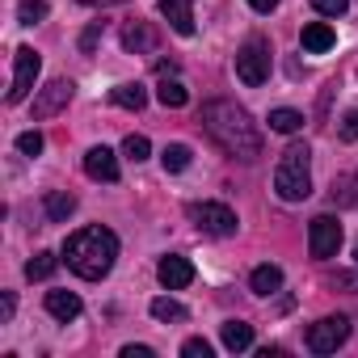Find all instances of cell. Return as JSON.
Here are the masks:
<instances>
[{
	"mask_svg": "<svg viewBox=\"0 0 358 358\" xmlns=\"http://www.w3.org/2000/svg\"><path fill=\"white\" fill-rule=\"evenodd\" d=\"M203 131L232 156V160H241V164H253V160H262V127L253 122V114L241 106V101H232V97H211V101H203Z\"/></svg>",
	"mask_w": 358,
	"mask_h": 358,
	"instance_id": "cell-1",
	"label": "cell"
},
{
	"mask_svg": "<svg viewBox=\"0 0 358 358\" xmlns=\"http://www.w3.org/2000/svg\"><path fill=\"white\" fill-rule=\"evenodd\" d=\"M64 262H68V270L80 274L85 282H97V278H106V274L114 270V262H118V236H114L110 228H101V224L80 228V232L68 236Z\"/></svg>",
	"mask_w": 358,
	"mask_h": 358,
	"instance_id": "cell-2",
	"label": "cell"
},
{
	"mask_svg": "<svg viewBox=\"0 0 358 358\" xmlns=\"http://www.w3.org/2000/svg\"><path fill=\"white\" fill-rule=\"evenodd\" d=\"M274 194L282 203H303L312 194V152L308 143H291L274 169Z\"/></svg>",
	"mask_w": 358,
	"mask_h": 358,
	"instance_id": "cell-3",
	"label": "cell"
},
{
	"mask_svg": "<svg viewBox=\"0 0 358 358\" xmlns=\"http://www.w3.org/2000/svg\"><path fill=\"white\" fill-rule=\"evenodd\" d=\"M270 68H274V51H270V43H266L262 34L249 38V43L236 51V76H241L249 89L266 85V80H270Z\"/></svg>",
	"mask_w": 358,
	"mask_h": 358,
	"instance_id": "cell-4",
	"label": "cell"
},
{
	"mask_svg": "<svg viewBox=\"0 0 358 358\" xmlns=\"http://www.w3.org/2000/svg\"><path fill=\"white\" fill-rule=\"evenodd\" d=\"M190 220H194L199 232L220 236V241H224V236H236V228H241L236 211L224 207V203H190Z\"/></svg>",
	"mask_w": 358,
	"mask_h": 358,
	"instance_id": "cell-5",
	"label": "cell"
},
{
	"mask_svg": "<svg viewBox=\"0 0 358 358\" xmlns=\"http://www.w3.org/2000/svg\"><path fill=\"white\" fill-rule=\"evenodd\" d=\"M38 72H43L38 51H34V47H17V51H13V85H9V106H22V101L30 97V89H34V80H38Z\"/></svg>",
	"mask_w": 358,
	"mask_h": 358,
	"instance_id": "cell-6",
	"label": "cell"
},
{
	"mask_svg": "<svg viewBox=\"0 0 358 358\" xmlns=\"http://www.w3.org/2000/svg\"><path fill=\"white\" fill-rule=\"evenodd\" d=\"M350 341V320L345 316H320L316 324H308V350L312 354H337Z\"/></svg>",
	"mask_w": 358,
	"mask_h": 358,
	"instance_id": "cell-7",
	"label": "cell"
},
{
	"mask_svg": "<svg viewBox=\"0 0 358 358\" xmlns=\"http://www.w3.org/2000/svg\"><path fill=\"white\" fill-rule=\"evenodd\" d=\"M308 249H312V257H320V262L337 257V249H341V224H337L333 215H316V220L308 224Z\"/></svg>",
	"mask_w": 358,
	"mask_h": 358,
	"instance_id": "cell-8",
	"label": "cell"
},
{
	"mask_svg": "<svg viewBox=\"0 0 358 358\" xmlns=\"http://www.w3.org/2000/svg\"><path fill=\"white\" fill-rule=\"evenodd\" d=\"M72 93H76V85H72L68 76H55L51 85H43V89L34 93V118H38V122H43V118H55L59 110H68Z\"/></svg>",
	"mask_w": 358,
	"mask_h": 358,
	"instance_id": "cell-9",
	"label": "cell"
},
{
	"mask_svg": "<svg viewBox=\"0 0 358 358\" xmlns=\"http://www.w3.org/2000/svg\"><path fill=\"white\" fill-rule=\"evenodd\" d=\"M156 278H160L164 291H182V287L194 282V266H190V257H182V253H169V257H160Z\"/></svg>",
	"mask_w": 358,
	"mask_h": 358,
	"instance_id": "cell-10",
	"label": "cell"
},
{
	"mask_svg": "<svg viewBox=\"0 0 358 358\" xmlns=\"http://www.w3.org/2000/svg\"><path fill=\"white\" fill-rule=\"evenodd\" d=\"M122 47H127L131 55H156V47H160V30H156L152 22H131V26L122 30Z\"/></svg>",
	"mask_w": 358,
	"mask_h": 358,
	"instance_id": "cell-11",
	"label": "cell"
},
{
	"mask_svg": "<svg viewBox=\"0 0 358 358\" xmlns=\"http://www.w3.org/2000/svg\"><path fill=\"white\" fill-rule=\"evenodd\" d=\"M85 173L93 177V182H118V156L106 143H97V148L85 152Z\"/></svg>",
	"mask_w": 358,
	"mask_h": 358,
	"instance_id": "cell-12",
	"label": "cell"
},
{
	"mask_svg": "<svg viewBox=\"0 0 358 358\" xmlns=\"http://www.w3.org/2000/svg\"><path fill=\"white\" fill-rule=\"evenodd\" d=\"M156 5H160V13L169 17V26L182 38L194 34V0H156Z\"/></svg>",
	"mask_w": 358,
	"mask_h": 358,
	"instance_id": "cell-13",
	"label": "cell"
},
{
	"mask_svg": "<svg viewBox=\"0 0 358 358\" xmlns=\"http://www.w3.org/2000/svg\"><path fill=\"white\" fill-rule=\"evenodd\" d=\"M80 295L76 291H47V312L59 320V324H68V320H76L80 316Z\"/></svg>",
	"mask_w": 358,
	"mask_h": 358,
	"instance_id": "cell-14",
	"label": "cell"
},
{
	"mask_svg": "<svg viewBox=\"0 0 358 358\" xmlns=\"http://www.w3.org/2000/svg\"><path fill=\"white\" fill-rule=\"evenodd\" d=\"M299 43H303V51H308V55H324V51L337 43V34H333V26H324V22H312V26H303Z\"/></svg>",
	"mask_w": 358,
	"mask_h": 358,
	"instance_id": "cell-15",
	"label": "cell"
},
{
	"mask_svg": "<svg viewBox=\"0 0 358 358\" xmlns=\"http://www.w3.org/2000/svg\"><path fill=\"white\" fill-rule=\"evenodd\" d=\"M156 101L164 106V110H182L186 101H190V89L182 85V80H177V76H160V89H156Z\"/></svg>",
	"mask_w": 358,
	"mask_h": 358,
	"instance_id": "cell-16",
	"label": "cell"
},
{
	"mask_svg": "<svg viewBox=\"0 0 358 358\" xmlns=\"http://www.w3.org/2000/svg\"><path fill=\"white\" fill-rule=\"evenodd\" d=\"M249 287H253V295H278L282 291V270L266 262V266H257L249 274Z\"/></svg>",
	"mask_w": 358,
	"mask_h": 358,
	"instance_id": "cell-17",
	"label": "cell"
},
{
	"mask_svg": "<svg viewBox=\"0 0 358 358\" xmlns=\"http://www.w3.org/2000/svg\"><path fill=\"white\" fill-rule=\"evenodd\" d=\"M220 337H224V350L241 354V350H249V345H253V324H245V320H224Z\"/></svg>",
	"mask_w": 358,
	"mask_h": 358,
	"instance_id": "cell-18",
	"label": "cell"
},
{
	"mask_svg": "<svg viewBox=\"0 0 358 358\" xmlns=\"http://www.w3.org/2000/svg\"><path fill=\"white\" fill-rule=\"evenodd\" d=\"M43 211H47L51 224H64V220L76 211V194H68V190H51V194L43 199Z\"/></svg>",
	"mask_w": 358,
	"mask_h": 358,
	"instance_id": "cell-19",
	"label": "cell"
},
{
	"mask_svg": "<svg viewBox=\"0 0 358 358\" xmlns=\"http://www.w3.org/2000/svg\"><path fill=\"white\" fill-rule=\"evenodd\" d=\"M152 316H156L160 324H182V320H190V308L177 303V299H169V295H156V299H152Z\"/></svg>",
	"mask_w": 358,
	"mask_h": 358,
	"instance_id": "cell-20",
	"label": "cell"
},
{
	"mask_svg": "<svg viewBox=\"0 0 358 358\" xmlns=\"http://www.w3.org/2000/svg\"><path fill=\"white\" fill-rule=\"evenodd\" d=\"M110 97H114V106H122V110H143V106H148V89H143V85H135V80L118 85Z\"/></svg>",
	"mask_w": 358,
	"mask_h": 358,
	"instance_id": "cell-21",
	"label": "cell"
},
{
	"mask_svg": "<svg viewBox=\"0 0 358 358\" xmlns=\"http://www.w3.org/2000/svg\"><path fill=\"white\" fill-rule=\"evenodd\" d=\"M55 266H59V257L43 249V253H34V257L26 262V278H30V282H43V278H51V274H55Z\"/></svg>",
	"mask_w": 358,
	"mask_h": 358,
	"instance_id": "cell-22",
	"label": "cell"
},
{
	"mask_svg": "<svg viewBox=\"0 0 358 358\" xmlns=\"http://www.w3.org/2000/svg\"><path fill=\"white\" fill-rule=\"evenodd\" d=\"M190 148L186 143H169L164 152H160V164H164V173H182V169H190Z\"/></svg>",
	"mask_w": 358,
	"mask_h": 358,
	"instance_id": "cell-23",
	"label": "cell"
},
{
	"mask_svg": "<svg viewBox=\"0 0 358 358\" xmlns=\"http://www.w3.org/2000/svg\"><path fill=\"white\" fill-rule=\"evenodd\" d=\"M299 127H303V114H299V110H287V106H282V110H270V131L295 135Z\"/></svg>",
	"mask_w": 358,
	"mask_h": 358,
	"instance_id": "cell-24",
	"label": "cell"
},
{
	"mask_svg": "<svg viewBox=\"0 0 358 358\" xmlns=\"http://www.w3.org/2000/svg\"><path fill=\"white\" fill-rule=\"evenodd\" d=\"M47 13H51L47 0H22V5H17V22H22V26H38Z\"/></svg>",
	"mask_w": 358,
	"mask_h": 358,
	"instance_id": "cell-25",
	"label": "cell"
},
{
	"mask_svg": "<svg viewBox=\"0 0 358 358\" xmlns=\"http://www.w3.org/2000/svg\"><path fill=\"white\" fill-rule=\"evenodd\" d=\"M122 152H127V160H135V164H139V160H148L152 143H148L143 135H127V139H122Z\"/></svg>",
	"mask_w": 358,
	"mask_h": 358,
	"instance_id": "cell-26",
	"label": "cell"
},
{
	"mask_svg": "<svg viewBox=\"0 0 358 358\" xmlns=\"http://www.w3.org/2000/svg\"><path fill=\"white\" fill-rule=\"evenodd\" d=\"M17 152H22V156H38V152H43V135H38V131H22V135H17Z\"/></svg>",
	"mask_w": 358,
	"mask_h": 358,
	"instance_id": "cell-27",
	"label": "cell"
},
{
	"mask_svg": "<svg viewBox=\"0 0 358 358\" xmlns=\"http://www.w3.org/2000/svg\"><path fill=\"white\" fill-rule=\"evenodd\" d=\"M312 9H316L320 17H341V13L350 9V0H312Z\"/></svg>",
	"mask_w": 358,
	"mask_h": 358,
	"instance_id": "cell-28",
	"label": "cell"
},
{
	"mask_svg": "<svg viewBox=\"0 0 358 358\" xmlns=\"http://www.w3.org/2000/svg\"><path fill=\"white\" fill-rule=\"evenodd\" d=\"M182 354H186V358H211V341H207V337H190V341L182 345Z\"/></svg>",
	"mask_w": 358,
	"mask_h": 358,
	"instance_id": "cell-29",
	"label": "cell"
},
{
	"mask_svg": "<svg viewBox=\"0 0 358 358\" xmlns=\"http://www.w3.org/2000/svg\"><path fill=\"white\" fill-rule=\"evenodd\" d=\"M97 38H101V22H93V26H89V30L80 34V51H85V55H93V47H97Z\"/></svg>",
	"mask_w": 358,
	"mask_h": 358,
	"instance_id": "cell-30",
	"label": "cell"
},
{
	"mask_svg": "<svg viewBox=\"0 0 358 358\" xmlns=\"http://www.w3.org/2000/svg\"><path fill=\"white\" fill-rule=\"evenodd\" d=\"M13 312H17V299H13V291H5V295H0V324H9Z\"/></svg>",
	"mask_w": 358,
	"mask_h": 358,
	"instance_id": "cell-31",
	"label": "cell"
},
{
	"mask_svg": "<svg viewBox=\"0 0 358 358\" xmlns=\"http://www.w3.org/2000/svg\"><path fill=\"white\" fill-rule=\"evenodd\" d=\"M341 139H350V143L358 139V110H350V114L341 118Z\"/></svg>",
	"mask_w": 358,
	"mask_h": 358,
	"instance_id": "cell-32",
	"label": "cell"
},
{
	"mask_svg": "<svg viewBox=\"0 0 358 358\" xmlns=\"http://www.w3.org/2000/svg\"><path fill=\"white\" fill-rule=\"evenodd\" d=\"M249 9H253V13H262V17H270V13L278 9V0H249Z\"/></svg>",
	"mask_w": 358,
	"mask_h": 358,
	"instance_id": "cell-33",
	"label": "cell"
},
{
	"mask_svg": "<svg viewBox=\"0 0 358 358\" xmlns=\"http://www.w3.org/2000/svg\"><path fill=\"white\" fill-rule=\"evenodd\" d=\"M152 345H122V358H152Z\"/></svg>",
	"mask_w": 358,
	"mask_h": 358,
	"instance_id": "cell-34",
	"label": "cell"
},
{
	"mask_svg": "<svg viewBox=\"0 0 358 358\" xmlns=\"http://www.w3.org/2000/svg\"><path fill=\"white\" fill-rule=\"evenodd\" d=\"M345 190H350V194H345V199H350V203H354V207H358V177H350V186H345Z\"/></svg>",
	"mask_w": 358,
	"mask_h": 358,
	"instance_id": "cell-35",
	"label": "cell"
},
{
	"mask_svg": "<svg viewBox=\"0 0 358 358\" xmlns=\"http://www.w3.org/2000/svg\"><path fill=\"white\" fill-rule=\"evenodd\" d=\"M80 5H93V9H106V5H122V0H80Z\"/></svg>",
	"mask_w": 358,
	"mask_h": 358,
	"instance_id": "cell-36",
	"label": "cell"
},
{
	"mask_svg": "<svg viewBox=\"0 0 358 358\" xmlns=\"http://www.w3.org/2000/svg\"><path fill=\"white\" fill-rule=\"evenodd\" d=\"M354 262H358V241H354Z\"/></svg>",
	"mask_w": 358,
	"mask_h": 358,
	"instance_id": "cell-37",
	"label": "cell"
}]
</instances>
